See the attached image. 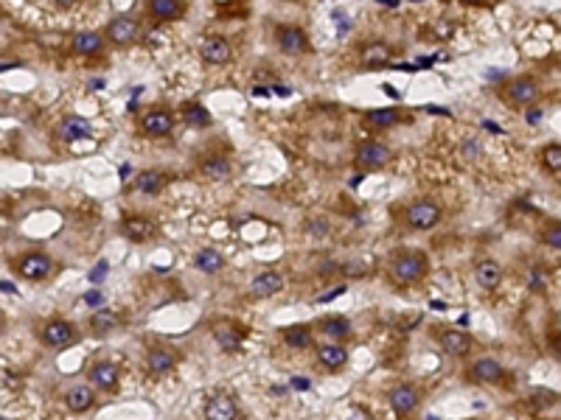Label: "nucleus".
Instances as JSON below:
<instances>
[{
    "label": "nucleus",
    "mask_w": 561,
    "mask_h": 420,
    "mask_svg": "<svg viewBox=\"0 0 561 420\" xmlns=\"http://www.w3.org/2000/svg\"><path fill=\"white\" fill-rule=\"evenodd\" d=\"M390 275L399 283H404V286L421 283L424 275H427V255L421 250H401V252H396V258L390 263Z\"/></svg>",
    "instance_id": "nucleus-1"
},
{
    "label": "nucleus",
    "mask_w": 561,
    "mask_h": 420,
    "mask_svg": "<svg viewBox=\"0 0 561 420\" xmlns=\"http://www.w3.org/2000/svg\"><path fill=\"white\" fill-rule=\"evenodd\" d=\"M404 219L412 230H432L440 219H444V207L432 199H416L412 205H407Z\"/></svg>",
    "instance_id": "nucleus-2"
},
{
    "label": "nucleus",
    "mask_w": 561,
    "mask_h": 420,
    "mask_svg": "<svg viewBox=\"0 0 561 420\" xmlns=\"http://www.w3.org/2000/svg\"><path fill=\"white\" fill-rule=\"evenodd\" d=\"M503 96H506V101L511 107H530V104H536V99H539V81H536V76H530V73L514 76L506 84Z\"/></svg>",
    "instance_id": "nucleus-3"
},
{
    "label": "nucleus",
    "mask_w": 561,
    "mask_h": 420,
    "mask_svg": "<svg viewBox=\"0 0 561 420\" xmlns=\"http://www.w3.org/2000/svg\"><path fill=\"white\" fill-rule=\"evenodd\" d=\"M390 160H393V152L379 140H362L357 146V155H353V163L365 171H382Z\"/></svg>",
    "instance_id": "nucleus-4"
},
{
    "label": "nucleus",
    "mask_w": 561,
    "mask_h": 420,
    "mask_svg": "<svg viewBox=\"0 0 561 420\" xmlns=\"http://www.w3.org/2000/svg\"><path fill=\"white\" fill-rule=\"evenodd\" d=\"M138 37H140V25H138L135 17H127V14L112 17V20L107 23V28H104V40L112 42V45H118V48L132 45Z\"/></svg>",
    "instance_id": "nucleus-5"
},
{
    "label": "nucleus",
    "mask_w": 561,
    "mask_h": 420,
    "mask_svg": "<svg viewBox=\"0 0 561 420\" xmlns=\"http://www.w3.org/2000/svg\"><path fill=\"white\" fill-rule=\"evenodd\" d=\"M275 42L286 56H303L309 51V37L298 25H278L275 28Z\"/></svg>",
    "instance_id": "nucleus-6"
},
{
    "label": "nucleus",
    "mask_w": 561,
    "mask_h": 420,
    "mask_svg": "<svg viewBox=\"0 0 561 420\" xmlns=\"http://www.w3.org/2000/svg\"><path fill=\"white\" fill-rule=\"evenodd\" d=\"M388 401H390L396 415H410V412H416V406L421 404V393H419L416 384H399V386L390 389Z\"/></svg>",
    "instance_id": "nucleus-7"
},
{
    "label": "nucleus",
    "mask_w": 561,
    "mask_h": 420,
    "mask_svg": "<svg viewBox=\"0 0 561 420\" xmlns=\"http://www.w3.org/2000/svg\"><path fill=\"white\" fill-rule=\"evenodd\" d=\"M73 339H76V331L68 319H48L42 328V342L48 347H68L73 345Z\"/></svg>",
    "instance_id": "nucleus-8"
},
{
    "label": "nucleus",
    "mask_w": 561,
    "mask_h": 420,
    "mask_svg": "<svg viewBox=\"0 0 561 420\" xmlns=\"http://www.w3.org/2000/svg\"><path fill=\"white\" fill-rule=\"evenodd\" d=\"M140 129L149 135V137H166V135H171V129H174V115L169 112V109H149L143 118H140Z\"/></svg>",
    "instance_id": "nucleus-9"
},
{
    "label": "nucleus",
    "mask_w": 561,
    "mask_h": 420,
    "mask_svg": "<svg viewBox=\"0 0 561 420\" xmlns=\"http://www.w3.org/2000/svg\"><path fill=\"white\" fill-rule=\"evenodd\" d=\"M286 286L284 275L275 272V269H264V272H258L253 280H250V294L253 297H275L281 294Z\"/></svg>",
    "instance_id": "nucleus-10"
},
{
    "label": "nucleus",
    "mask_w": 561,
    "mask_h": 420,
    "mask_svg": "<svg viewBox=\"0 0 561 420\" xmlns=\"http://www.w3.org/2000/svg\"><path fill=\"white\" fill-rule=\"evenodd\" d=\"M53 269V261L45 252H28L20 258V275L28 280H45Z\"/></svg>",
    "instance_id": "nucleus-11"
},
{
    "label": "nucleus",
    "mask_w": 561,
    "mask_h": 420,
    "mask_svg": "<svg viewBox=\"0 0 561 420\" xmlns=\"http://www.w3.org/2000/svg\"><path fill=\"white\" fill-rule=\"evenodd\" d=\"M199 53H202V59H205L208 65L219 68V65H227L230 59H233V45H230L225 37H208V40L202 42Z\"/></svg>",
    "instance_id": "nucleus-12"
},
{
    "label": "nucleus",
    "mask_w": 561,
    "mask_h": 420,
    "mask_svg": "<svg viewBox=\"0 0 561 420\" xmlns=\"http://www.w3.org/2000/svg\"><path fill=\"white\" fill-rule=\"evenodd\" d=\"M71 45H73V51H76L79 56H99V53H104L107 40H104V34H99V31H76Z\"/></svg>",
    "instance_id": "nucleus-13"
},
{
    "label": "nucleus",
    "mask_w": 561,
    "mask_h": 420,
    "mask_svg": "<svg viewBox=\"0 0 561 420\" xmlns=\"http://www.w3.org/2000/svg\"><path fill=\"white\" fill-rule=\"evenodd\" d=\"M440 347H444L449 356H469L471 347H475V339H471L466 331H458V328H452V331H444L440 334Z\"/></svg>",
    "instance_id": "nucleus-14"
},
{
    "label": "nucleus",
    "mask_w": 561,
    "mask_h": 420,
    "mask_svg": "<svg viewBox=\"0 0 561 420\" xmlns=\"http://www.w3.org/2000/svg\"><path fill=\"white\" fill-rule=\"evenodd\" d=\"M503 266H499L497 261H483L475 266V283L486 291H494L499 283H503Z\"/></svg>",
    "instance_id": "nucleus-15"
},
{
    "label": "nucleus",
    "mask_w": 561,
    "mask_h": 420,
    "mask_svg": "<svg viewBox=\"0 0 561 420\" xmlns=\"http://www.w3.org/2000/svg\"><path fill=\"white\" fill-rule=\"evenodd\" d=\"M118 378H121V373H118V367L112 362H96L90 367V384L99 389H107V393H112L118 386Z\"/></svg>",
    "instance_id": "nucleus-16"
},
{
    "label": "nucleus",
    "mask_w": 561,
    "mask_h": 420,
    "mask_svg": "<svg viewBox=\"0 0 561 420\" xmlns=\"http://www.w3.org/2000/svg\"><path fill=\"white\" fill-rule=\"evenodd\" d=\"M236 412H239L236 409V401L230 395H225V393L214 395L208 404H205V420H233Z\"/></svg>",
    "instance_id": "nucleus-17"
},
{
    "label": "nucleus",
    "mask_w": 561,
    "mask_h": 420,
    "mask_svg": "<svg viewBox=\"0 0 561 420\" xmlns=\"http://www.w3.org/2000/svg\"><path fill=\"white\" fill-rule=\"evenodd\" d=\"M96 404V395H93V389L87 386V384H73L68 386V393H65V406L71 412H87Z\"/></svg>",
    "instance_id": "nucleus-18"
},
{
    "label": "nucleus",
    "mask_w": 561,
    "mask_h": 420,
    "mask_svg": "<svg viewBox=\"0 0 561 420\" xmlns=\"http://www.w3.org/2000/svg\"><path fill=\"white\" fill-rule=\"evenodd\" d=\"M503 365L497 362V358H480V362L471 365V378H475L477 384H497V381H503Z\"/></svg>",
    "instance_id": "nucleus-19"
},
{
    "label": "nucleus",
    "mask_w": 561,
    "mask_h": 420,
    "mask_svg": "<svg viewBox=\"0 0 561 420\" xmlns=\"http://www.w3.org/2000/svg\"><path fill=\"white\" fill-rule=\"evenodd\" d=\"M317 362L326 370L337 373V370H342L348 365V350L342 345H320L317 347Z\"/></svg>",
    "instance_id": "nucleus-20"
},
{
    "label": "nucleus",
    "mask_w": 561,
    "mask_h": 420,
    "mask_svg": "<svg viewBox=\"0 0 561 420\" xmlns=\"http://www.w3.org/2000/svg\"><path fill=\"white\" fill-rule=\"evenodd\" d=\"M174 365H177V356L171 350H166V347H152L149 353H146V370L155 373V376H163V373L174 370Z\"/></svg>",
    "instance_id": "nucleus-21"
},
{
    "label": "nucleus",
    "mask_w": 561,
    "mask_h": 420,
    "mask_svg": "<svg viewBox=\"0 0 561 420\" xmlns=\"http://www.w3.org/2000/svg\"><path fill=\"white\" fill-rule=\"evenodd\" d=\"M135 188L146 196H158L163 188H166V174L158 171V168H149V171H140L135 176Z\"/></svg>",
    "instance_id": "nucleus-22"
},
{
    "label": "nucleus",
    "mask_w": 561,
    "mask_h": 420,
    "mask_svg": "<svg viewBox=\"0 0 561 420\" xmlns=\"http://www.w3.org/2000/svg\"><path fill=\"white\" fill-rule=\"evenodd\" d=\"M56 135L62 137V140H82V137L90 135V124H87L84 118H79V115H68V118H62V121H59Z\"/></svg>",
    "instance_id": "nucleus-23"
},
{
    "label": "nucleus",
    "mask_w": 561,
    "mask_h": 420,
    "mask_svg": "<svg viewBox=\"0 0 561 420\" xmlns=\"http://www.w3.org/2000/svg\"><path fill=\"white\" fill-rule=\"evenodd\" d=\"M390 56H393V48L388 42H371V45L362 48V65L365 68H382V65L390 62Z\"/></svg>",
    "instance_id": "nucleus-24"
},
{
    "label": "nucleus",
    "mask_w": 561,
    "mask_h": 420,
    "mask_svg": "<svg viewBox=\"0 0 561 420\" xmlns=\"http://www.w3.org/2000/svg\"><path fill=\"white\" fill-rule=\"evenodd\" d=\"M121 230H124V235L129 238V241H146V238L155 235V224L146 222L143 216H129V219H124Z\"/></svg>",
    "instance_id": "nucleus-25"
},
{
    "label": "nucleus",
    "mask_w": 561,
    "mask_h": 420,
    "mask_svg": "<svg viewBox=\"0 0 561 420\" xmlns=\"http://www.w3.org/2000/svg\"><path fill=\"white\" fill-rule=\"evenodd\" d=\"M146 9L155 20H177L183 14V3L180 0H146Z\"/></svg>",
    "instance_id": "nucleus-26"
},
{
    "label": "nucleus",
    "mask_w": 561,
    "mask_h": 420,
    "mask_svg": "<svg viewBox=\"0 0 561 420\" xmlns=\"http://www.w3.org/2000/svg\"><path fill=\"white\" fill-rule=\"evenodd\" d=\"M118 328H121V317H118L115 311H110V309H101V311L93 314V319H90V331H93L96 337H107V334L118 331Z\"/></svg>",
    "instance_id": "nucleus-27"
},
{
    "label": "nucleus",
    "mask_w": 561,
    "mask_h": 420,
    "mask_svg": "<svg viewBox=\"0 0 561 420\" xmlns=\"http://www.w3.org/2000/svg\"><path fill=\"white\" fill-rule=\"evenodd\" d=\"M365 121H368V127H373V129H390V127H396V124L401 121V112L393 109V107L371 109V112L365 115Z\"/></svg>",
    "instance_id": "nucleus-28"
},
{
    "label": "nucleus",
    "mask_w": 561,
    "mask_h": 420,
    "mask_svg": "<svg viewBox=\"0 0 561 420\" xmlns=\"http://www.w3.org/2000/svg\"><path fill=\"white\" fill-rule=\"evenodd\" d=\"M199 168H202L205 176H211V179H225L230 174V160L225 155H208V157L199 160Z\"/></svg>",
    "instance_id": "nucleus-29"
},
{
    "label": "nucleus",
    "mask_w": 561,
    "mask_h": 420,
    "mask_svg": "<svg viewBox=\"0 0 561 420\" xmlns=\"http://www.w3.org/2000/svg\"><path fill=\"white\" fill-rule=\"evenodd\" d=\"M197 269H202L205 275H214V272H222V266H225V258H222V252L219 250H214V247H205V250H199L197 252Z\"/></svg>",
    "instance_id": "nucleus-30"
},
{
    "label": "nucleus",
    "mask_w": 561,
    "mask_h": 420,
    "mask_svg": "<svg viewBox=\"0 0 561 420\" xmlns=\"http://www.w3.org/2000/svg\"><path fill=\"white\" fill-rule=\"evenodd\" d=\"M284 342L292 347V350H306L312 345V328L309 325H292L284 331Z\"/></svg>",
    "instance_id": "nucleus-31"
},
{
    "label": "nucleus",
    "mask_w": 561,
    "mask_h": 420,
    "mask_svg": "<svg viewBox=\"0 0 561 420\" xmlns=\"http://www.w3.org/2000/svg\"><path fill=\"white\" fill-rule=\"evenodd\" d=\"M320 331L332 339H345V337H351V322L345 317H323Z\"/></svg>",
    "instance_id": "nucleus-32"
},
{
    "label": "nucleus",
    "mask_w": 561,
    "mask_h": 420,
    "mask_svg": "<svg viewBox=\"0 0 561 420\" xmlns=\"http://www.w3.org/2000/svg\"><path fill=\"white\" fill-rule=\"evenodd\" d=\"M214 339L219 342L222 350H236V347L242 345V334L236 331L233 325H227V322H219V325L214 328Z\"/></svg>",
    "instance_id": "nucleus-33"
},
{
    "label": "nucleus",
    "mask_w": 561,
    "mask_h": 420,
    "mask_svg": "<svg viewBox=\"0 0 561 420\" xmlns=\"http://www.w3.org/2000/svg\"><path fill=\"white\" fill-rule=\"evenodd\" d=\"M542 163H545V168H547V171H553V174H558V171H561V146H558V143L545 146V152H542Z\"/></svg>",
    "instance_id": "nucleus-34"
},
{
    "label": "nucleus",
    "mask_w": 561,
    "mask_h": 420,
    "mask_svg": "<svg viewBox=\"0 0 561 420\" xmlns=\"http://www.w3.org/2000/svg\"><path fill=\"white\" fill-rule=\"evenodd\" d=\"M186 121H188L191 127H208V124H211V115L205 112L199 104H194V107L186 109Z\"/></svg>",
    "instance_id": "nucleus-35"
},
{
    "label": "nucleus",
    "mask_w": 561,
    "mask_h": 420,
    "mask_svg": "<svg viewBox=\"0 0 561 420\" xmlns=\"http://www.w3.org/2000/svg\"><path fill=\"white\" fill-rule=\"evenodd\" d=\"M561 230H558V224H553L550 230H547V235H545V241L553 247V250H561V235H558Z\"/></svg>",
    "instance_id": "nucleus-36"
},
{
    "label": "nucleus",
    "mask_w": 561,
    "mask_h": 420,
    "mask_svg": "<svg viewBox=\"0 0 561 420\" xmlns=\"http://www.w3.org/2000/svg\"><path fill=\"white\" fill-rule=\"evenodd\" d=\"M84 303L93 306V309H99V306L104 303V294H101V291H87V294H84Z\"/></svg>",
    "instance_id": "nucleus-37"
},
{
    "label": "nucleus",
    "mask_w": 561,
    "mask_h": 420,
    "mask_svg": "<svg viewBox=\"0 0 561 420\" xmlns=\"http://www.w3.org/2000/svg\"><path fill=\"white\" fill-rule=\"evenodd\" d=\"M345 420H373V417H371V412H365L362 406H353V409L348 412V417H345Z\"/></svg>",
    "instance_id": "nucleus-38"
},
{
    "label": "nucleus",
    "mask_w": 561,
    "mask_h": 420,
    "mask_svg": "<svg viewBox=\"0 0 561 420\" xmlns=\"http://www.w3.org/2000/svg\"><path fill=\"white\" fill-rule=\"evenodd\" d=\"M104 275H107V263L101 261V263L93 269V272H90V280H93V283H101V280H104Z\"/></svg>",
    "instance_id": "nucleus-39"
},
{
    "label": "nucleus",
    "mask_w": 561,
    "mask_h": 420,
    "mask_svg": "<svg viewBox=\"0 0 561 420\" xmlns=\"http://www.w3.org/2000/svg\"><path fill=\"white\" fill-rule=\"evenodd\" d=\"M539 115H542L539 109H530V115H527V118H530V124H536V121H539Z\"/></svg>",
    "instance_id": "nucleus-40"
},
{
    "label": "nucleus",
    "mask_w": 561,
    "mask_h": 420,
    "mask_svg": "<svg viewBox=\"0 0 561 420\" xmlns=\"http://www.w3.org/2000/svg\"><path fill=\"white\" fill-rule=\"evenodd\" d=\"M460 3H466V6H480L483 0H460Z\"/></svg>",
    "instance_id": "nucleus-41"
},
{
    "label": "nucleus",
    "mask_w": 561,
    "mask_h": 420,
    "mask_svg": "<svg viewBox=\"0 0 561 420\" xmlns=\"http://www.w3.org/2000/svg\"><path fill=\"white\" fill-rule=\"evenodd\" d=\"M9 68H12V65H0V70H9Z\"/></svg>",
    "instance_id": "nucleus-42"
},
{
    "label": "nucleus",
    "mask_w": 561,
    "mask_h": 420,
    "mask_svg": "<svg viewBox=\"0 0 561 420\" xmlns=\"http://www.w3.org/2000/svg\"><path fill=\"white\" fill-rule=\"evenodd\" d=\"M0 420H9V417H0Z\"/></svg>",
    "instance_id": "nucleus-43"
}]
</instances>
